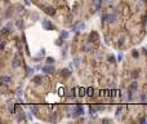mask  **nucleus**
I'll use <instances>...</instances> for the list:
<instances>
[{"instance_id": "nucleus-34", "label": "nucleus", "mask_w": 147, "mask_h": 124, "mask_svg": "<svg viewBox=\"0 0 147 124\" xmlns=\"http://www.w3.org/2000/svg\"><path fill=\"white\" fill-rule=\"evenodd\" d=\"M132 54H133V57H138V56H139L138 50H133V53H132Z\"/></svg>"}, {"instance_id": "nucleus-38", "label": "nucleus", "mask_w": 147, "mask_h": 124, "mask_svg": "<svg viewBox=\"0 0 147 124\" xmlns=\"http://www.w3.org/2000/svg\"><path fill=\"white\" fill-rule=\"evenodd\" d=\"M105 43H106V44H110V41H108V38H105Z\"/></svg>"}, {"instance_id": "nucleus-1", "label": "nucleus", "mask_w": 147, "mask_h": 124, "mask_svg": "<svg viewBox=\"0 0 147 124\" xmlns=\"http://www.w3.org/2000/svg\"><path fill=\"white\" fill-rule=\"evenodd\" d=\"M84 113H85L84 107H83L80 103H77L76 106L74 107V110H72V116L74 118H77V116H80V115H84Z\"/></svg>"}, {"instance_id": "nucleus-30", "label": "nucleus", "mask_w": 147, "mask_h": 124, "mask_svg": "<svg viewBox=\"0 0 147 124\" xmlns=\"http://www.w3.org/2000/svg\"><path fill=\"white\" fill-rule=\"evenodd\" d=\"M7 27H8V29H9V30H10V33H13V29H14V27H13V25L10 23V22H9V23L7 25Z\"/></svg>"}, {"instance_id": "nucleus-17", "label": "nucleus", "mask_w": 147, "mask_h": 124, "mask_svg": "<svg viewBox=\"0 0 147 124\" xmlns=\"http://www.w3.org/2000/svg\"><path fill=\"white\" fill-rule=\"evenodd\" d=\"M130 89H132V90H137V89H138V83H137V81H133L132 84H130Z\"/></svg>"}, {"instance_id": "nucleus-7", "label": "nucleus", "mask_w": 147, "mask_h": 124, "mask_svg": "<svg viewBox=\"0 0 147 124\" xmlns=\"http://www.w3.org/2000/svg\"><path fill=\"white\" fill-rule=\"evenodd\" d=\"M84 27H85V23H84V22H81V23H79L77 26L74 27V31H75V33H80L81 30H84Z\"/></svg>"}, {"instance_id": "nucleus-18", "label": "nucleus", "mask_w": 147, "mask_h": 124, "mask_svg": "<svg viewBox=\"0 0 147 124\" xmlns=\"http://www.w3.org/2000/svg\"><path fill=\"white\" fill-rule=\"evenodd\" d=\"M68 93H70V94H67L68 97H70V98H74V97H75V96H76V89L74 88V89H71L70 92H68Z\"/></svg>"}, {"instance_id": "nucleus-13", "label": "nucleus", "mask_w": 147, "mask_h": 124, "mask_svg": "<svg viewBox=\"0 0 147 124\" xmlns=\"http://www.w3.org/2000/svg\"><path fill=\"white\" fill-rule=\"evenodd\" d=\"M93 48H94V47L92 45V43H90V41H88V44L84 45V48H83V49H84V52H89V50H92Z\"/></svg>"}, {"instance_id": "nucleus-33", "label": "nucleus", "mask_w": 147, "mask_h": 124, "mask_svg": "<svg viewBox=\"0 0 147 124\" xmlns=\"http://www.w3.org/2000/svg\"><path fill=\"white\" fill-rule=\"evenodd\" d=\"M80 61H81L80 58H75V66H79L80 65Z\"/></svg>"}, {"instance_id": "nucleus-36", "label": "nucleus", "mask_w": 147, "mask_h": 124, "mask_svg": "<svg viewBox=\"0 0 147 124\" xmlns=\"http://www.w3.org/2000/svg\"><path fill=\"white\" fill-rule=\"evenodd\" d=\"M21 94H22V89L18 88V89H17V96H21Z\"/></svg>"}, {"instance_id": "nucleus-31", "label": "nucleus", "mask_w": 147, "mask_h": 124, "mask_svg": "<svg viewBox=\"0 0 147 124\" xmlns=\"http://www.w3.org/2000/svg\"><path fill=\"white\" fill-rule=\"evenodd\" d=\"M16 8L18 9V11H17V12H20V13H21V12H23V11H25V8H23V7H21V5H17Z\"/></svg>"}, {"instance_id": "nucleus-19", "label": "nucleus", "mask_w": 147, "mask_h": 124, "mask_svg": "<svg viewBox=\"0 0 147 124\" xmlns=\"http://www.w3.org/2000/svg\"><path fill=\"white\" fill-rule=\"evenodd\" d=\"M30 110H31V113H32V114H38L39 113V107L38 106H30Z\"/></svg>"}, {"instance_id": "nucleus-6", "label": "nucleus", "mask_w": 147, "mask_h": 124, "mask_svg": "<svg viewBox=\"0 0 147 124\" xmlns=\"http://www.w3.org/2000/svg\"><path fill=\"white\" fill-rule=\"evenodd\" d=\"M32 83H35L36 85H40L43 83V75H36L32 78Z\"/></svg>"}, {"instance_id": "nucleus-14", "label": "nucleus", "mask_w": 147, "mask_h": 124, "mask_svg": "<svg viewBox=\"0 0 147 124\" xmlns=\"http://www.w3.org/2000/svg\"><path fill=\"white\" fill-rule=\"evenodd\" d=\"M61 74H62L63 78H68L71 75V72H70V70H67V68H63V70L61 71Z\"/></svg>"}, {"instance_id": "nucleus-22", "label": "nucleus", "mask_w": 147, "mask_h": 124, "mask_svg": "<svg viewBox=\"0 0 147 124\" xmlns=\"http://www.w3.org/2000/svg\"><path fill=\"white\" fill-rule=\"evenodd\" d=\"M141 101H142L143 103H147V96L142 93V94H141Z\"/></svg>"}, {"instance_id": "nucleus-16", "label": "nucleus", "mask_w": 147, "mask_h": 124, "mask_svg": "<svg viewBox=\"0 0 147 124\" xmlns=\"http://www.w3.org/2000/svg\"><path fill=\"white\" fill-rule=\"evenodd\" d=\"M16 25H17V27H18L20 30L23 29V21H22V20H17V21H16Z\"/></svg>"}, {"instance_id": "nucleus-12", "label": "nucleus", "mask_w": 147, "mask_h": 124, "mask_svg": "<svg viewBox=\"0 0 147 124\" xmlns=\"http://www.w3.org/2000/svg\"><path fill=\"white\" fill-rule=\"evenodd\" d=\"M8 110H9V113H10V114H14V113H16V107H14V103L9 102V103H8Z\"/></svg>"}, {"instance_id": "nucleus-29", "label": "nucleus", "mask_w": 147, "mask_h": 124, "mask_svg": "<svg viewBox=\"0 0 147 124\" xmlns=\"http://www.w3.org/2000/svg\"><path fill=\"white\" fill-rule=\"evenodd\" d=\"M108 61L110 62H115V56H114V54H110V56H108Z\"/></svg>"}, {"instance_id": "nucleus-32", "label": "nucleus", "mask_w": 147, "mask_h": 124, "mask_svg": "<svg viewBox=\"0 0 147 124\" xmlns=\"http://www.w3.org/2000/svg\"><path fill=\"white\" fill-rule=\"evenodd\" d=\"M86 92H88V93H86V94H88V96H93L94 93H93V89H92V88H89V89H86Z\"/></svg>"}, {"instance_id": "nucleus-28", "label": "nucleus", "mask_w": 147, "mask_h": 124, "mask_svg": "<svg viewBox=\"0 0 147 124\" xmlns=\"http://www.w3.org/2000/svg\"><path fill=\"white\" fill-rule=\"evenodd\" d=\"M95 111H97V110H95L93 106H90V109H89V113L92 114V116H93V114H95Z\"/></svg>"}, {"instance_id": "nucleus-20", "label": "nucleus", "mask_w": 147, "mask_h": 124, "mask_svg": "<svg viewBox=\"0 0 147 124\" xmlns=\"http://www.w3.org/2000/svg\"><path fill=\"white\" fill-rule=\"evenodd\" d=\"M9 33H10V30H9L8 27H3V29H1V34L3 35H8Z\"/></svg>"}, {"instance_id": "nucleus-5", "label": "nucleus", "mask_w": 147, "mask_h": 124, "mask_svg": "<svg viewBox=\"0 0 147 124\" xmlns=\"http://www.w3.org/2000/svg\"><path fill=\"white\" fill-rule=\"evenodd\" d=\"M94 40H95V41H98V34L95 33V31H92L90 35H89L88 41H90V43H94Z\"/></svg>"}, {"instance_id": "nucleus-11", "label": "nucleus", "mask_w": 147, "mask_h": 124, "mask_svg": "<svg viewBox=\"0 0 147 124\" xmlns=\"http://www.w3.org/2000/svg\"><path fill=\"white\" fill-rule=\"evenodd\" d=\"M13 11H14V7H9L7 9V12H5V17L7 18H10V16L13 14Z\"/></svg>"}, {"instance_id": "nucleus-27", "label": "nucleus", "mask_w": 147, "mask_h": 124, "mask_svg": "<svg viewBox=\"0 0 147 124\" xmlns=\"http://www.w3.org/2000/svg\"><path fill=\"white\" fill-rule=\"evenodd\" d=\"M79 92H80V93H79L80 96H85V94H86V93H85L86 89H84V88H80V89H79Z\"/></svg>"}, {"instance_id": "nucleus-10", "label": "nucleus", "mask_w": 147, "mask_h": 124, "mask_svg": "<svg viewBox=\"0 0 147 124\" xmlns=\"http://www.w3.org/2000/svg\"><path fill=\"white\" fill-rule=\"evenodd\" d=\"M12 66L13 67H14V68H17V67H20L21 66V61H20V58H14V59H13V61H12Z\"/></svg>"}, {"instance_id": "nucleus-24", "label": "nucleus", "mask_w": 147, "mask_h": 124, "mask_svg": "<svg viewBox=\"0 0 147 124\" xmlns=\"http://www.w3.org/2000/svg\"><path fill=\"white\" fill-rule=\"evenodd\" d=\"M56 61H54V58H52V57H48L47 58V63H49V65H52V63H54Z\"/></svg>"}, {"instance_id": "nucleus-9", "label": "nucleus", "mask_w": 147, "mask_h": 124, "mask_svg": "<svg viewBox=\"0 0 147 124\" xmlns=\"http://www.w3.org/2000/svg\"><path fill=\"white\" fill-rule=\"evenodd\" d=\"M10 81H12V78H10V76L1 75V83H3V84H9Z\"/></svg>"}, {"instance_id": "nucleus-25", "label": "nucleus", "mask_w": 147, "mask_h": 124, "mask_svg": "<svg viewBox=\"0 0 147 124\" xmlns=\"http://www.w3.org/2000/svg\"><path fill=\"white\" fill-rule=\"evenodd\" d=\"M56 44L58 45V47H61V45L63 44V41H62V38H59V39H57V40H56Z\"/></svg>"}, {"instance_id": "nucleus-2", "label": "nucleus", "mask_w": 147, "mask_h": 124, "mask_svg": "<svg viewBox=\"0 0 147 124\" xmlns=\"http://www.w3.org/2000/svg\"><path fill=\"white\" fill-rule=\"evenodd\" d=\"M117 16L115 13H106V14L102 16V21L103 22H107V23H112V22L116 21Z\"/></svg>"}, {"instance_id": "nucleus-23", "label": "nucleus", "mask_w": 147, "mask_h": 124, "mask_svg": "<svg viewBox=\"0 0 147 124\" xmlns=\"http://www.w3.org/2000/svg\"><path fill=\"white\" fill-rule=\"evenodd\" d=\"M121 111H123V106H120V107H117V110H116V116L119 118L121 115Z\"/></svg>"}, {"instance_id": "nucleus-15", "label": "nucleus", "mask_w": 147, "mask_h": 124, "mask_svg": "<svg viewBox=\"0 0 147 124\" xmlns=\"http://www.w3.org/2000/svg\"><path fill=\"white\" fill-rule=\"evenodd\" d=\"M25 67H26V75H27V76H30V75L34 74V68H31V67H29V66H25Z\"/></svg>"}, {"instance_id": "nucleus-8", "label": "nucleus", "mask_w": 147, "mask_h": 124, "mask_svg": "<svg viewBox=\"0 0 147 124\" xmlns=\"http://www.w3.org/2000/svg\"><path fill=\"white\" fill-rule=\"evenodd\" d=\"M45 13H47L48 16H54L56 14V9L52 8V7H48V8H45Z\"/></svg>"}, {"instance_id": "nucleus-21", "label": "nucleus", "mask_w": 147, "mask_h": 124, "mask_svg": "<svg viewBox=\"0 0 147 124\" xmlns=\"http://www.w3.org/2000/svg\"><path fill=\"white\" fill-rule=\"evenodd\" d=\"M61 38L62 39H67L68 38V33H67V31H62V33H61Z\"/></svg>"}, {"instance_id": "nucleus-4", "label": "nucleus", "mask_w": 147, "mask_h": 124, "mask_svg": "<svg viewBox=\"0 0 147 124\" xmlns=\"http://www.w3.org/2000/svg\"><path fill=\"white\" fill-rule=\"evenodd\" d=\"M41 71L43 72H47V74H53L54 71H56V68H54V66H52V65H48L47 66H43L41 67Z\"/></svg>"}, {"instance_id": "nucleus-3", "label": "nucleus", "mask_w": 147, "mask_h": 124, "mask_svg": "<svg viewBox=\"0 0 147 124\" xmlns=\"http://www.w3.org/2000/svg\"><path fill=\"white\" fill-rule=\"evenodd\" d=\"M41 25H43V27L45 30H54V29H56L54 25L49 20H43V21H41Z\"/></svg>"}, {"instance_id": "nucleus-26", "label": "nucleus", "mask_w": 147, "mask_h": 124, "mask_svg": "<svg viewBox=\"0 0 147 124\" xmlns=\"http://www.w3.org/2000/svg\"><path fill=\"white\" fill-rule=\"evenodd\" d=\"M25 113H21V115L18 116V122H21V120H25Z\"/></svg>"}, {"instance_id": "nucleus-37", "label": "nucleus", "mask_w": 147, "mask_h": 124, "mask_svg": "<svg viewBox=\"0 0 147 124\" xmlns=\"http://www.w3.org/2000/svg\"><path fill=\"white\" fill-rule=\"evenodd\" d=\"M97 109H98V110H103V109H105V106H102V105H99V106H98Z\"/></svg>"}, {"instance_id": "nucleus-35", "label": "nucleus", "mask_w": 147, "mask_h": 124, "mask_svg": "<svg viewBox=\"0 0 147 124\" xmlns=\"http://www.w3.org/2000/svg\"><path fill=\"white\" fill-rule=\"evenodd\" d=\"M5 44H7V40H5V39H3V40H1V48L5 47Z\"/></svg>"}]
</instances>
